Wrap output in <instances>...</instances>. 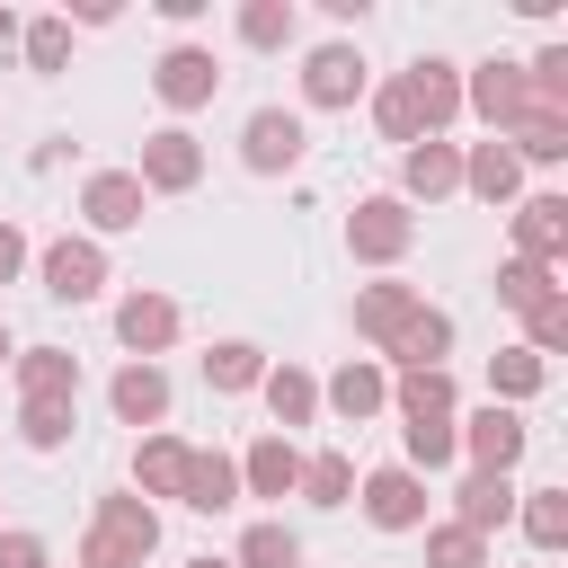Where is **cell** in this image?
<instances>
[{
	"instance_id": "6da1fadb",
	"label": "cell",
	"mask_w": 568,
	"mask_h": 568,
	"mask_svg": "<svg viewBox=\"0 0 568 568\" xmlns=\"http://www.w3.org/2000/svg\"><path fill=\"white\" fill-rule=\"evenodd\" d=\"M160 550V506L133 497V488H106L89 506V532H80V568H142Z\"/></svg>"
},
{
	"instance_id": "7a4b0ae2",
	"label": "cell",
	"mask_w": 568,
	"mask_h": 568,
	"mask_svg": "<svg viewBox=\"0 0 568 568\" xmlns=\"http://www.w3.org/2000/svg\"><path fill=\"white\" fill-rule=\"evenodd\" d=\"M27 266H36L44 302H71V311H80V302H98V293L115 284V275H106V248H98L89 231H62V240H44Z\"/></svg>"
},
{
	"instance_id": "3957f363",
	"label": "cell",
	"mask_w": 568,
	"mask_h": 568,
	"mask_svg": "<svg viewBox=\"0 0 568 568\" xmlns=\"http://www.w3.org/2000/svg\"><path fill=\"white\" fill-rule=\"evenodd\" d=\"M355 506H364L373 532H426L435 488H426L408 462H373V470H355Z\"/></svg>"
},
{
	"instance_id": "277c9868",
	"label": "cell",
	"mask_w": 568,
	"mask_h": 568,
	"mask_svg": "<svg viewBox=\"0 0 568 568\" xmlns=\"http://www.w3.org/2000/svg\"><path fill=\"white\" fill-rule=\"evenodd\" d=\"M302 151H311L302 106H248V115H240V169H248V178H293Z\"/></svg>"
},
{
	"instance_id": "5b68a950",
	"label": "cell",
	"mask_w": 568,
	"mask_h": 568,
	"mask_svg": "<svg viewBox=\"0 0 568 568\" xmlns=\"http://www.w3.org/2000/svg\"><path fill=\"white\" fill-rule=\"evenodd\" d=\"M408 248H417V213H408L399 195H355V213H346V257L390 275Z\"/></svg>"
},
{
	"instance_id": "8992f818",
	"label": "cell",
	"mask_w": 568,
	"mask_h": 568,
	"mask_svg": "<svg viewBox=\"0 0 568 568\" xmlns=\"http://www.w3.org/2000/svg\"><path fill=\"white\" fill-rule=\"evenodd\" d=\"M426 320V293L417 284H399V275H382V284H355V337L373 346V364L390 373V355H399V337Z\"/></svg>"
},
{
	"instance_id": "52a82bcc",
	"label": "cell",
	"mask_w": 568,
	"mask_h": 568,
	"mask_svg": "<svg viewBox=\"0 0 568 568\" xmlns=\"http://www.w3.org/2000/svg\"><path fill=\"white\" fill-rule=\"evenodd\" d=\"M151 98H160L169 115L213 106V98H222V53H213V44H195V36H178V44L151 62Z\"/></svg>"
},
{
	"instance_id": "ba28073f",
	"label": "cell",
	"mask_w": 568,
	"mask_h": 568,
	"mask_svg": "<svg viewBox=\"0 0 568 568\" xmlns=\"http://www.w3.org/2000/svg\"><path fill=\"white\" fill-rule=\"evenodd\" d=\"M462 115H479L488 133H515L532 115V89H524V62L488 53V62H462Z\"/></svg>"
},
{
	"instance_id": "9c48e42d",
	"label": "cell",
	"mask_w": 568,
	"mask_h": 568,
	"mask_svg": "<svg viewBox=\"0 0 568 568\" xmlns=\"http://www.w3.org/2000/svg\"><path fill=\"white\" fill-rule=\"evenodd\" d=\"M364 89H373V71H364V44H355V36H328V44L302 53V106L337 115V106H355Z\"/></svg>"
},
{
	"instance_id": "30bf717a",
	"label": "cell",
	"mask_w": 568,
	"mask_h": 568,
	"mask_svg": "<svg viewBox=\"0 0 568 568\" xmlns=\"http://www.w3.org/2000/svg\"><path fill=\"white\" fill-rule=\"evenodd\" d=\"M453 444H462V470H515L524 444H532V426H524V408L479 399L470 417H453Z\"/></svg>"
},
{
	"instance_id": "8fae6325",
	"label": "cell",
	"mask_w": 568,
	"mask_h": 568,
	"mask_svg": "<svg viewBox=\"0 0 568 568\" xmlns=\"http://www.w3.org/2000/svg\"><path fill=\"white\" fill-rule=\"evenodd\" d=\"M142 213H151V195H142L133 169H89V178H80V222H89L98 248L124 240V231H142Z\"/></svg>"
},
{
	"instance_id": "7c38bea8",
	"label": "cell",
	"mask_w": 568,
	"mask_h": 568,
	"mask_svg": "<svg viewBox=\"0 0 568 568\" xmlns=\"http://www.w3.org/2000/svg\"><path fill=\"white\" fill-rule=\"evenodd\" d=\"M178 328H186V311H178L169 293H151V284L115 293V346H124L133 364H160V355L178 346Z\"/></svg>"
},
{
	"instance_id": "4fadbf2b",
	"label": "cell",
	"mask_w": 568,
	"mask_h": 568,
	"mask_svg": "<svg viewBox=\"0 0 568 568\" xmlns=\"http://www.w3.org/2000/svg\"><path fill=\"white\" fill-rule=\"evenodd\" d=\"M133 178H142V195H195L204 186V142L186 124H160V133H142Z\"/></svg>"
},
{
	"instance_id": "5bb4252c",
	"label": "cell",
	"mask_w": 568,
	"mask_h": 568,
	"mask_svg": "<svg viewBox=\"0 0 568 568\" xmlns=\"http://www.w3.org/2000/svg\"><path fill=\"white\" fill-rule=\"evenodd\" d=\"M506 231H515V257L524 266H568V195L559 186H541V195H515V213H506Z\"/></svg>"
},
{
	"instance_id": "9a60e30c",
	"label": "cell",
	"mask_w": 568,
	"mask_h": 568,
	"mask_svg": "<svg viewBox=\"0 0 568 568\" xmlns=\"http://www.w3.org/2000/svg\"><path fill=\"white\" fill-rule=\"evenodd\" d=\"M169 399H178V382H169V364H115L106 373V408H115V426H133V435H160L169 426Z\"/></svg>"
},
{
	"instance_id": "2e32d148",
	"label": "cell",
	"mask_w": 568,
	"mask_h": 568,
	"mask_svg": "<svg viewBox=\"0 0 568 568\" xmlns=\"http://www.w3.org/2000/svg\"><path fill=\"white\" fill-rule=\"evenodd\" d=\"M390 408V373L373 364V355H346L328 382H320V417H337V426H373Z\"/></svg>"
},
{
	"instance_id": "e0dca14e",
	"label": "cell",
	"mask_w": 568,
	"mask_h": 568,
	"mask_svg": "<svg viewBox=\"0 0 568 568\" xmlns=\"http://www.w3.org/2000/svg\"><path fill=\"white\" fill-rule=\"evenodd\" d=\"M408 213L417 204H444V195H462V142H408L399 151V186H390Z\"/></svg>"
},
{
	"instance_id": "ac0fdd59",
	"label": "cell",
	"mask_w": 568,
	"mask_h": 568,
	"mask_svg": "<svg viewBox=\"0 0 568 568\" xmlns=\"http://www.w3.org/2000/svg\"><path fill=\"white\" fill-rule=\"evenodd\" d=\"M390 417L399 426H453L462 417V382L435 364V373H390Z\"/></svg>"
},
{
	"instance_id": "d6986e66",
	"label": "cell",
	"mask_w": 568,
	"mask_h": 568,
	"mask_svg": "<svg viewBox=\"0 0 568 568\" xmlns=\"http://www.w3.org/2000/svg\"><path fill=\"white\" fill-rule=\"evenodd\" d=\"M462 195H479V204H515L524 195V160L506 151V133L462 142Z\"/></svg>"
},
{
	"instance_id": "ffe728a7",
	"label": "cell",
	"mask_w": 568,
	"mask_h": 568,
	"mask_svg": "<svg viewBox=\"0 0 568 568\" xmlns=\"http://www.w3.org/2000/svg\"><path fill=\"white\" fill-rule=\"evenodd\" d=\"M257 399H266V435H302V426H320V373H302V364H266V382H257Z\"/></svg>"
},
{
	"instance_id": "44dd1931",
	"label": "cell",
	"mask_w": 568,
	"mask_h": 568,
	"mask_svg": "<svg viewBox=\"0 0 568 568\" xmlns=\"http://www.w3.org/2000/svg\"><path fill=\"white\" fill-rule=\"evenodd\" d=\"M231 462H240V497H293V479H302L293 435H248V453H231Z\"/></svg>"
},
{
	"instance_id": "7402d4cb",
	"label": "cell",
	"mask_w": 568,
	"mask_h": 568,
	"mask_svg": "<svg viewBox=\"0 0 568 568\" xmlns=\"http://www.w3.org/2000/svg\"><path fill=\"white\" fill-rule=\"evenodd\" d=\"M178 506H186V515H231V506H240V462H231L222 444H213V453L195 444V453H186V479H178Z\"/></svg>"
},
{
	"instance_id": "603a6c76",
	"label": "cell",
	"mask_w": 568,
	"mask_h": 568,
	"mask_svg": "<svg viewBox=\"0 0 568 568\" xmlns=\"http://www.w3.org/2000/svg\"><path fill=\"white\" fill-rule=\"evenodd\" d=\"M453 524H470L479 541L497 524H515V470H462L453 479Z\"/></svg>"
},
{
	"instance_id": "cb8c5ba5",
	"label": "cell",
	"mask_w": 568,
	"mask_h": 568,
	"mask_svg": "<svg viewBox=\"0 0 568 568\" xmlns=\"http://www.w3.org/2000/svg\"><path fill=\"white\" fill-rule=\"evenodd\" d=\"M408 89H417V106H426V133L444 142V133L462 124V62H453V53H417V62H408Z\"/></svg>"
},
{
	"instance_id": "d4e9b609",
	"label": "cell",
	"mask_w": 568,
	"mask_h": 568,
	"mask_svg": "<svg viewBox=\"0 0 568 568\" xmlns=\"http://www.w3.org/2000/svg\"><path fill=\"white\" fill-rule=\"evenodd\" d=\"M9 373H18V399H71L80 408V355L71 346H18Z\"/></svg>"
},
{
	"instance_id": "484cf974",
	"label": "cell",
	"mask_w": 568,
	"mask_h": 568,
	"mask_svg": "<svg viewBox=\"0 0 568 568\" xmlns=\"http://www.w3.org/2000/svg\"><path fill=\"white\" fill-rule=\"evenodd\" d=\"M266 364H275V355H266L257 337H213V346H204V390H213V399H248V390L266 382Z\"/></svg>"
},
{
	"instance_id": "4316f807",
	"label": "cell",
	"mask_w": 568,
	"mask_h": 568,
	"mask_svg": "<svg viewBox=\"0 0 568 568\" xmlns=\"http://www.w3.org/2000/svg\"><path fill=\"white\" fill-rule=\"evenodd\" d=\"M186 453H195V444H186V435H169V426H160V435H133V479H124V488H133V497H151V506H160V497H178Z\"/></svg>"
},
{
	"instance_id": "83f0119b",
	"label": "cell",
	"mask_w": 568,
	"mask_h": 568,
	"mask_svg": "<svg viewBox=\"0 0 568 568\" xmlns=\"http://www.w3.org/2000/svg\"><path fill=\"white\" fill-rule=\"evenodd\" d=\"M293 497H302V506H320V515L355 506V453H337V444L302 453V479H293Z\"/></svg>"
},
{
	"instance_id": "f1b7e54d",
	"label": "cell",
	"mask_w": 568,
	"mask_h": 568,
	"mask_svg": "<svg viewBox=\"0 0 568 568\" xmlns=\"http://www.w3.org/2000/svg\"><path fill=\"white\" fill-rule=\"evenodd\" d=\"M515 532L550 559V550H568V488L559 479H541V488H515Z\"/></svg>"
},
{
	"instance_id": "f546056e",
	"label": "cell",
	"mask_w": 568,
	"mask_h": 568,
	"mask_svg": "<svg viewBox=\"0 0 568 568\" xmlns=\"http://www.w3.org/2000/svg\"><path fill=\"white\" fill-rule=\"evenodd\" d=\"M231 36H240L248 53H284V44L302 36V9H293V0H240Z\"/></svg>"
},
{
	"instance_id": "4dcf8cb0",
	"label": "cell",
	"mask_w": 568,
	"mask_h": 568,
	"mask_svg": "<svg viewBox=\"0 0 568 568\" xmlns=\"http://www.w3.org/2000/svg\"><path fill=\"white\" fill-rule=\"evenodd\" d=\"M18 53H27V71H36V80H62V71H71V27H62V9L18 18Z\"/></svg>"
},
{
	"instance_id": "1f68e13d",
	"label": "cell",
	"mask_w": 568,
	"mask_h": 568,
	"mask_svg": "<svg viewBox=\"0 0 568 568\" xmlns=\"http://www.w3.org/2000/svg\"><path fill=\"white\" fill-rule=\"evenodd\" d=\"M541 382H550V364H541L532 346H497V355H488V399H497V408H524Z\"/></svg>"
},
{
	"instance_id": "d6a6232c",
	"label": "cell",
	"mask_w": 568,
	"mask_h": 568,
	"mask_svg": "<svg viewBox=\"0 0 568 568\" xmlns=\"http://www.w3.org/2000/svg\"><path fill=\"white\" fill-rule=\"evenodd\" d=\"M231 568H302V532H293L284 515H257V524L240 532V550H231Z\"/></svg>"
},
{
	"instance_id": "836d02e7",
	"label": "cell",
	"mask_w": 568,
	"mask_h": 568,
	"mask_svg": "<svg viewBox=\"0 0 568 568\" xmlns=\"http://www.w3.org/2000/svg\"><path fill=\"white\" fill-rule=\"evenodd\" d=\"M506 151H515L524 169H559V160H568V115H541V106H532V115L506 133Z\"/></svg>"
},
{
	"instance_id": "e575fe53",
	"label": "cell",
	"mask_w": 568,
	"mask_h": 568,
	"mask_svg": "<svg viewBox=\"0 0 568 568\" xmlns=\"http://www.w3.org/2000/svg\"><path fill=\"white\" fill-rule=\"evenodd\" d=\"M444 355H453V311H435V302H426V320H417V328L399 337V355H390V373H435Z\"/></svg>"
},
{
	"instance_id": "d590c367",
	"label": "cell",
	"mask_w": 568,
	"mask_h": 568,
	"mask_svg": "<svg viewBox=\"0 0 568 568\" xmlns=\"http://www.w3.org/2000/svg\"><path fill=\"white\" fill-rule=\"evenodd\" d=\"M71 426H80L71 399H18V444H27V453H62Z\"/></svg>"
},
{
	"instance_id": "8d00e7d4",
	"label": "cell",
	"mask_w": 568,
	"mask_h": 568,
	"mask_svg": "<svg viewBox=\"0 0 568 568\" xmlns=\"http://www.w3.org/2000/svg\"><path fill=\"white\" fill-rule=\"evenodd\" d=\"M515 346H532L541 364H550V355H568V284H559V293H541V302L524 311V337H515Z\"/></svg>"
},
{
	"instance_id": "74e56055",
	"label": "cell",
	"mask_w": 568,
	"mask_h": 568,
	"mask_svg": "<svg viewBox=\"0 0 568 568\" xmlns=\"http://www.w3.org/2000/svg\"><path fill=\"white\" fill-rule=\"evenodd\" d=\"M426 568H488V541L444 515V524H426Z\"/></svg>"
},
{
	"instance_id": "f35d334b",
	"label": "cell",
	"mask_w": 568,
	"mask_h": 568,
	"mask_svg": "<svg viewBox=\"0 0 568 568\" xmlns=\"http://www.w3.org/2000/svg\"><path fill=\"white\" fill-rule=\"evenodd\" d=\"M541 293H559V275H550V266H524V257H506V266H497V311H515V320H524Z\"/></svg>"
},
{
	"instance_id": "ab89813d",
	"label": "cell",
	"mask_w": 568,
	"mask_h": 568,
	"mask_svg": "<svg viewBox=\"0 0 568 568\" xmlns=\"http://www.w3.org/2000/svg\"><path fill=\"white\" fill-rule=\"evenodd\" d=\"M0 568H53V541L36 524H0Z\"/></svg>"
},
{
	"instance_id": "60d3db41",
	"label": "cell",
	"mask_w": 568,
	"mask_h": 568,
	"mask_svg": "<svg viewBox=\"0 0 568 568\" xmlns=\"http://www.w3.org/2000/svg\"><path fill=\"white\" fill-rule=\"evenodd\" d=\"M27 257H36V240H27V231L0 213V284H18V275H27Z\"/></svg>"
},
{
	"instance_id": "b9f144b4",
	"label": "cell",
	"mask_w": 568,
	"mask_h": 568,
	"mask_svg": "<svg viewBox=\"0 0 568 568\" xmlns=\"http://www.w3.org/2000/svg\"><path fill=\"white\" fill-rule=\"evenodd\" d=\"M124 9L115 0H62V27H115Z\"/></svg>"
},
{
	"instance_id": "7bdbcfd3",
	"label": "cell",
	"mask_w": 568,
	"mask_h": 568,
	"mask_svg": "<svg viewBox=\"0 0 568 568\" xmlns=\"http://www.w3.org/2000/svg\"><path fill=\"white\" fill-rule=\"evenodd\" d=\"M151 9H160V18H169V27H195V18H204V9H213V0H151Z\"/></svg>"
},
{
	"instance_id": "ee69618b",
	"label": "cell",
	"mask_w": 568,
	"mask_h": 568,
	"mask_svg": "<svg viewBox=\"0 0 568 568\" xmlns=\"http://www.w3.org/2000/svg\"><path fill=\"white\" fill-rule=\"evenodd\" d=\"M0 44H18V9L9 0H0Z\"/></svg>"
},
{
	"instance_id": "f6af8a7d",
	"label": "cell",
	"mask_w": 568,
	"mask_h": 568,
	"mask_svg": "<svg viewBox=\"0 0 568 568\" xmlns=\"http://www.w3.org/2000/svg\"><path fill=\"white\" fill-rule=\"evenodd\" d=\"M178 568H231V559H213V550H195V559H178Z\"/></svg>"
},
{
	"instance_id": "bcb514c9",
	"label": "cell",
	"mask_w": 568,
	"mask_h": 568,
	"mask_svg": "<svg viewBox=\"0 0 568 568\" xmlns=\"http://www.w3.org/2000/svg\"><path fill=\"white\" fill-rule=\"evenodd\" d=\"M9 355H18V337H9V320H0V364H9Z\"/></svg>"
}]
</instances>
